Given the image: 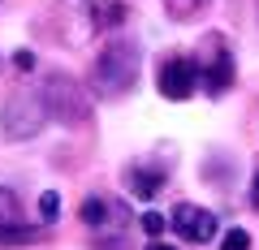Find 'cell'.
<instances>
[{"label": "cell", "instance_id": "3", "mask_svg": "<svg viewBox=\"0 0 259 250\" xmlns=\"http://www.w3.org/2000/svg\"><path fill=\"white\" fill-rule=\"evenodd\" d=\"M39 95H44V108H48V121H65V125H78V121L91 117V95H87V86H78L74 78L65 74H52L44 86H39Z\"/></svg>", "mask_w": 259, "mask_h": 250}, {"label": "cell", "instance_id": "2", "mask_svg": "<svg viewBox=\"0 0 259 250\" xmlns=\"http://www.w3.org/2000/svg\"><path fill=\"white\" fill-rule=\"evenodd\" d=\"M48 125V108L39 91H18L5 99V112H0V130L9 142H30L39 138V130Z\"/></svg>", "mask_w": 259, "mask_h": 250}, {"label": "cell", "instance_id": "6", "mask_svg": "<svg viewBox=\"0 0 259 250\" xmlns=\"http://www.w3.org/2000/svg\"><path fill=\"white\" fill-rule=\"evenodd\" d=\"M194 86H199V61H190V56H173V61H164L160 65V95L173 104L190 99Z\"/></svg>", "mask_w": 259, "mask_h": 250}, {"label": "cell", "instance_id": "11", "mask_svg": "<svg viewBox=\"0 0 259 250\" xmlns=\"http://www.w3.org/2000/svg\"><path fill=\"white\" fill-rule=\"evenodd\" d=\"M164 9L173 22H194L199 13L207 9V0H164Z\"/></svg>", "mask_w": 259, "mask_h": 250}, {"label": "cell", "instance_id": "16", "mask_svg": "<svg viewBox=\"0 0 259 250\" xmlns=\"http://www.w3.org/2000/svg\"><path fill=\"white\" fill-rule=\"evenodd\" d=\"M250 207L259 212V168H255V181H250Z\"/></svg>", "mask_w": 259, "mask_h": 250}, {"label": "cell", "instance_id": "15", "mask_svg": "<svg viewBox=\"0 0 259 250\" xmlns=\"http://www.w3.org/2000/svg\"><path fill=\"white\" fill-rule=\"evenodd\" d=\"M13 69L30 74V69H35V52H13Z\"/></svg>", "mask_w": 259, "mask_h": 250}, {"label": "cell", "instance_id": "12", "mask_svg": "<svg viewBox=\"0 0 259 250\" xmlns=\"http://www.w3.org/2000/svg\"><path fill=\"white\" fill-rule=\"evenodd\" d=\"M39 216H44V224L61 220V194H56V190H48V194L39 198Z\"/></svg>", "mask_w": 259, "mask_h": 250}, {"label": "cell", "instance_id": "5", "mask_svg": "<svg viewBox=\"0 0 259 250\" xmlns=\"http://www.w3.org/2000/svg\"><path fill=\"white\" fill-rule=\"evenodd\" d=\"M30 241H39V229L26 224L18 194L9 185H0V246H30Z\"/></svg>", "mask_w": 259, "mask_h": 250}, {"label": "cell", "instance_id": "8", "mask_svg": "<svg viewBox=\"0 0 259 250\" xmlns=\"http://www.w3.org/2000/svg\"><path fill=\"white\" fill-rule=\"evenodd\" d=\"M199 86H203L212 99H221L233 86V56H229V47H225L221 39H212V61L199 65Z\"/></svg>", "mask_w": 259, "mask_h": 250}, {"label": "cell", "instance_id": "14", "mask_svg": "<svg viewBox=\"0 0 259 250\" xmlns=\"http://www.w3.org/2000/svg\"><path fill=\"white\" fill-rule=\"evenodd\" d=\"M221 250H250V233L246 229H229L221 241Z\"/></svg>", "mask_w": 259, "mask_h": 250}, {"label": "cell", "instance_id": "4", "mask_svg": "<svg viewBox=\"0 0 259 250\" xmlns=\"http://www.w3.org/2000/svg\"><path fill=\"white\" fill-rule=\"evenodd\" d=\"M82 224L95 233V237H100V250H112L121 237H125L130 216H125V207L112 203V198H104V194H87V198H82Z\"/></svg>", "mask_w": 259, "mask_h": 250}, {"label": "cell", "instance_id": "9", "mask_svg": "<svg viewBox=\"0 0 259 250\" xmlns=\"http://www.w3.org/2000/svg\"><path fill=\"white\" fill-rule=\"evenodd\" d=\"M164 181H168L164 168H147V164H130L125 168V190L139 198V203H151V198L164 190Z\"/></svg>", "mask_w": 259, "mask_h": 250}, {"label": "cell", "instance_id": "10", "mask_svg": "<svg viewBox=\"0 0 259 250\" xmlns=\"http://www.w3.org/2000/svg\"><path fill=\"white\" fill-rule=\"evenodd\" d=\"M95 30H117L125 22V0H91V9H87Z\"/></svg>", "mask_w": 259, "mask_h": 250}, {"label": "cell", "instance_id": "1", "mask_svg": "<svg viewBox=\"0 0 259 250\" xmlns=\"http://www.w3.org/2000/svg\"><path fill=\"white\" fill-rule=\"evenodd\" d=\"M139 65H143V47L134 39L117 35L104 43V52L91 61V91L100 99H117L139 82Z\"/></svg>", "mask_w": 259, "mask_h": 250}, {"label": "cell", "instance_id": "13", "mask_svg": "<svg viewBox=\"0 0 259 250\" xmlns=\"http://www.w3.org/2000/svg\"><path fill=\"white\" fill-rule=\"evenodd\" d=\"M164 229H168V224H164V216H160V212H143V233H147L151 241L164 237Z\"/></svg>", "mask_w": 259, "mask_h": 250}, {"label": "cell", "instance_id": "7", "mask_svg": "<svg viewBox=\"0 0 259 250\" xmlns=\"http://www.w3.org/2000/svg\"><path fill=\"white\" fill-rule=\"evenodd\" d=\"M173 229H177V237L182 241H194V246H203V241H212L216 237V216L207 212V207H194V203H182L173 212Z\"/></svg>", "mask_w": 259, "mask_h": 250}, {"label": "cell", "instance_id": "17", "mask_svg": "<svg viewBox=\"0 0 259 250\" xmlns=\"http://www.w3.org/2000/svg\"><path fill=\"white\" fill-rule=\"evenodd\" d=\"M147 250H173V246H160V241H151V246Z\"/></svg>", "mask_w": 259, "mask_h": 250}]
</instances>
